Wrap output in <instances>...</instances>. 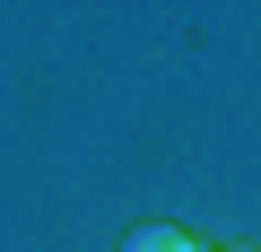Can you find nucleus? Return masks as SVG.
Instances as JSON below:
<instances>
[{
	"mask_svg": "<svg viewBox=\"0 0 261 252\" xmlns=\"http://www.w3.org/2000/svg\"><path fill=\"white\" fill-rule=\"evenodd\" d=\"M235 252H261V243H235Z\"/></svg>",
	"mask_w": 261,
	"mask_h": 252,
	"instance_id": "2",
	"label": "nucleus"
},
{
	"mask_svg": "<svg viewBox=\"0 0 261 252\" xmlns=\"http://www.w3.org/2000/svg\"><path fill=\"white\" fill-rule=\"evenodd\" d=\"M122 252H200V243H192L183 226H130V235H122Z\"/></svg>",
	"mask_w": 261,
	"mask_h": 252,
	"instance_id": "1",
	"label": "nucleus"
}]
</instances>
